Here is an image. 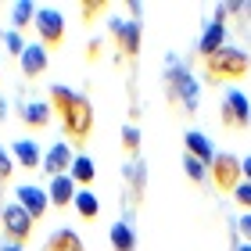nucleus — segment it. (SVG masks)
Instances as JSON below:
<instances>
[{"label": "nucleus", "mask_w": 251, "mask_h": 251, "mask_svg": "<svg viewBox=\"0 0 251 251\" xmlns=\"http://www.w3.org/2000/svg\"><path fill=\"white\" fill-rule=\"evenodd\" d=\"M122 179L129 183V201H133V208L144 201V187H147V165L140 162V158H133L129 165L122 169Z\"/></svg>", "instance_id": "nucleus-13"}, {"label": "nucleus", "mask_w": 251, "mask_h": 251, "mask_svg": "<svg viewBox=\"0 0 251 251\" xmlns=\"http://www.w3.org/2000/svg\"><path fill=\"white\" fill-rule=\"evenodd\" d=\"M4 47H7L11 54H15V58H22V54H25V47H29V43L22 40V32H15V29H7V32H4Z\"/></svg>", "instance_id": "nucleus-26"}, {"label": "nucleus", "mask_w": 251, "mask_h": 251, "mask_svg": "<svg viewBox=\"0 0 251 251\" xmlns=\"http://www.w3.org/2000/svg\"><path fill=\"white\" fill-rule=\"evenodd\" d=\"M108 11V0H86V4H79V15H83V22L90 25L97 15H104Z\"/></svg>", "instance_id": "nucleus-25"}, {"label": "nucleus", "mask_w": 251, "mask_h": 251, "mask_svg": "<svg viewBox=\"0 0 251 251\" xmlns=\"http://www.w3.org/2000/svg\"><path fill=\"white\" fill-rule=\"evenodd\" d=\"M32 29L40 32V47L43 50H54V47H61L65 43V15L58 7H36V22H32Z\"/></svg>", "instance_id": "nucleus-7"}, {"label": "nucleus", "mask_w": 251, "mask_h": 251, "mask_svg": "<svg viewBox=\"0 0 251 251\" xmlns=\"http://www.w3.org/2000/svg\"><path fill=\"white\" fill-rule=\"evenodd\" d=\"M18 65H22V75L25 79H40L43 72H47V65H50V54L43 50L40 43H29L25 54L18 58Z\"/></svg>", "instance_id": "nucleus-12"}, {"label": "nucleus", "mask_w": 251, "mask_h": 251, "mask_svg": "<svg viewBox=\"0 0 251 251\" xmlns=\"http://www.w3.org/2000/svg\"><path fill=\"white\" fill-rule=\"evenodd\" d=\"M4 108H7V104H4V97H0V122H4Z\"/></svg>", "instance_id": "nucleus-33"}, {"label": "nucleus", "mask_w": 251, "mask_h": 251, "mask_svg": "<svg viewBox=\"0 0 251 251\" xmlns=\"http://www.w3.org/2000/svg\"><path fill=\"white\" fill-rule=\"evenodd\" d=\"M208 176H212V183L219 187L223 194H233L237 187L244 183V173H241V158H237V154H230V151H215L212 165H208Z\"/></svg>", "instance_id": "nucleus-6"}, {"label": "nucleus", "mask_w": 251, "mask_h": 251, "mask_svg": "<svg viewBox=\"0 0 251 251\" xmlns=\"http://www.w3.org/2000/svg\"><path fill=\"white\" fill-rule=\"evenodd\" d=\"M251 72V54L244 47H230L226 43L223 50H215L212 58H204V83L219 86V83H241Z\"/></svg>", "instance_id": "nucleus-3"}, {"label": "nucleus", "mask_w": 251, "mask_h": 251, "mask_svg": "<svg viewBox=\"0 0 251 251\" xmlns=\"http://www.w3.org/2000/svg\"><path fill=\"white\" fill-rule=\"evenodd\" d=\"M40 251H86L83 237H79L75 230H68V226H61V230H54L47 241H43Z\"/></svg>", "instance_id": "nucleus-15"}, {"label": "nucleus", "mask_w": 251, "mask_h": 251, "mask_svg": "<svg viewBox=\"0 0 251 251\" xmlns=\"http://www.w3.org/2000/svg\"><path fill=\"white\" fill-rule=\"evenodd\" d=\"M11 173H15V165H11V154L0 147V183H11Z\"/></svg>", "instance_id": "nucleus-27"}, {"label": "nucleus", "mask_w": 251, "mask_h": 251, "mask_svg": "<svg viewBox=\"0 0 251 251\" xmlns=\"http://www.w3.org/2000/svg\"><path fill=\"white\" fill-rule=\"evenodd\" d=\"M226 47V22L215 15L212 22H204V29H201V40H198V54H201V61L204 58H212L215 50H223Z\"/></svg>", "instance_id": "nucleus-10"}, {"label": "nucleus", "mask_w": 251, "mask_h": 251, "mask_svg": "<svg viewBox=\"0 0 251 251\" xmlns=\"http://www.w3.org/2000/svg\"><path fill=\"white\" fill-rule=\"evenodd\" d=\"M108 32L115 40V50L122 54V61H136L140 58V40H144V25L133 18H111Z\"/></svg>", "instance_id": "nucleus-4"}, {"label": "nucleus", "mask_w": 251, "mask_h": 251, "mask_svg": "<svg viewBox=\"0 0 251 251\" xmlns=\"http://www.w3.org/2000/svg\"><path fill=\"white\" fill-rule=\"evenodd\" d=\"M122 151L129 158H140V129H136V122L122 126Z\"/></svg>", "instance_id": "nucleus-23"}, {"label": "nucleus", "mask_w": 251, "mask_h": 251, "mask_svg": "<svg viewBox=\"0 0 251 251\" xmlns=\"http://www.w3.org/2000/svg\"><path fill=\"white\" fill-rule=\"evenodd\" d=\"M15 201L25 208L32 219H43L47 215V208H50V198H47V190L43 187H32V183H22V187H15Z\"/></svg>", "instance_id": "nucleus-9"}, {"label": "nucleus", "mask_w": 251, "mask_h": 251, "mask_svg": "<svg viewBox=\"0 0 251 251\" xmlns=\"http://www.w3.org/2000/svg\"><path fill=\"white\" fill-rule=\"evenodd\" d=\"M47 104L54 108V115L61 119V129H65V144L68 147H86L90 136H94V104H90L86 94L79 90H68V86H50L47 94Z\"/></svg>", "instance_id": "nucleus-1"}, {"label": "nucleus", "mask_w": 251, "mask_h": 251, "mask_svg": "<svg viewBox=\"0 0 251 251\" xmlns=\"http://www.w3.org/2000/svg\"><path fill=\"white\" fill-rule=\"evenodd\" d=\"M68 176H72V183L75 187H90V183H94V179H97V162H94V158H90L86 151H79L75 158H72V169H68Z\"/></svg>", "instance_id": "nucleus-16"}, {"label": "nucleus", "mask_w": 251, "mask_h": 251, "mask_svg": "<svg viewBox=\"0 0 251 251\" xmlns=\"http://www.w3.org/2000/svg\"><path fill=\"white\" fill-rule=\"evenodd\" d=\"M233 198H237V204H241V208L251 212V183H241V187L233 190Z\"/></svg>", "instance_id": "nucleus-28"}, {"label": "nucleus", "mask_w": 251, "mask_h": 251, "mask_svg": "<svg viewBox=\"0 0 251 251\" xmlns=\"http://www.w3.org/2000/svg\"><path fill=\"white\" fill-rule=\"evenodd\" d=\"M108 241H111V251H136V233H133V223H129V219H119L115 226H111Z\"/></svg>", "instance_id": "nucleus-20"}, {"label": "nucleus", "mask_w": 251, "mask_h": 251, "mask_svg": "<svg viewBox=\"0 0 251 251\" xmlns=\"http://www.w3.org/2000/svg\"><path fill=\"white\" fill-rule=\"evenodd\" d=\"M32 22H36V4H32V0H18V4H11V25H15V32L32 29Z\"/></svg>", "instance_id": "nucleus-21"}, {"label": "nucleus", "mask_w": 251, "mask_h": 251, "mask_svg": "<svg viewBox=\"0 0 251 251\" xmlns=\"http://www.w3.org/2000/svg\"><path fill=\"white\" fill-rule=\"evenodd\" d=\"M50 119H54V108L47 100H25V104H22V122H25L29 129H47Z\"/></svg>", "instance_id": "nucleus-14"}, {"label": "nucleus", "mask_w": 251, "mask_h": 251, "mask_svg": "<svg viewBox=\"0 0 251 251\" xmlns=\"http://www.w3.org/2000/svg\"><path fill=\"white\" fill-rule=\"evenodd\" d=\"M72 208L79 212V219H97V215H100V201H97V194L94 190H79L75 194V201H72Z\"/></svg>", "instance_id": "nucleus-22"}, {"label": "nucleus", "mask_w": 251, "mask_h": 251, "mask_svg": "<svg viewBox=\"0 0 251 251\" xmlns=\"http://www.w3.org/2000/svg\"><path fill=\"white\" fill-rule=\"evenodd\" d=\"M237 251H251V244H241V248H237Z\"/></svg>", "instance_id": "nucleus-34"}, {"label": "nucleus", "mask_w": 251, "mask_h": 251, "mask_svg": "<svg viewBox=\"0 0 251 251\" xmlns=\"http://www.w3.org/2000/svg\"><path fill=\"white\" fill-rule=\"evenodd\" d=\"M183 147H187V154H190V158H198V162L212 165V158H215V147H212V140H208L204 133H198V129L183 133Z\"/></svg>", "instance_id": "nucleus-18"}, {"label": "nucleus", "mask_w": 251, "mask_h": 251, "mask_svg": "<svg viewBox=\"0 0 251 251\" xmlns=\"http://www.w3.org/2000/svg\"><path fill=\"white\" fill-rule=\"evenodd\" d=\"M237 230H241L244 244H251V212H244V215H241V223H237Z\"/></svg>", "instance_id": "nucleus-30"}, {"label": "nucleus", "mask_w": 251, "mask_h": 251, "mask_svg": "<svg viewBox=\"0 0 251 251\" xmlns=\"http://www.w3.org/2000/svg\"><path fill=\"white\" fill-rule=\"evenodd\" d=\"M72 147H68L65 140H58V144H50L47 151H43V173H47L50 179L54 176H68V169H72Z\"/></svg>", "instance_id": "nucleus-11"}, {"label": "nucleus", "mask_w": 251, "mask_h": 251, "mask_svg": "<svg viewBox=\"0 0 251 251\" xmlns=\"http://www.w3.org/2000/svg\"><path fill=\"white\" fill-rule=\"evenodd\" d=\"M0 251H22L18 244H4V248H0Z\"/></svg>", "instance_id": "nucleus-32"}, {"label": "nucleus", "mask_w": 251, "mask_h": 251, "mask_svg": "<svg viewBox=\"0 0 251 251\" xmlns=\"http://www.w3.org/2000/svg\"><path fill=\"white\" fill-rule=\"evenodd\" d=\"M183 173H187V179H190V183H204V179H208V165L187 154V158H183Z\"/></svg>", "instance_id": "nucleus-24"}, {"label": "nucleus", "mask_w": 251, "mask_h": 251, "mask_svg": "<svg viewBox=\"0 0 251 251\" xmlns=\"http://www.w3.org/2000/svg\"><path fill=\"white\" fill-rule=\"evenodd\" d=\"M100 58H104V43H100V40H90V43H86V61H100Z\"/></svg>", "instance_id": "nucleus-29"}, {"label": "nucleus", "mask_w": 251, "mask_h": 251, "mask_svg": "<svg viewBox=\"0 0 251 251\" xmlns=\"http://www.w3.org/2000/svg\"><path fill=\"white\" fill-rule=\"evenodd\" d=\"M165 97H169V104H173L176 111H183V115H198L201 83L190 75V68L183 61L173 58V54H169V61H165Z\"/></svg>", "instance_id": "nucleus-2"}, {"label": "nucleus", "mask_w": 251, "mask_h": 251, "mask_svg": "<svg viewBox=\"0 0 251 251\" xmlns=\"http://www.w3.org/2000/svg\"><path fill=\"white\" fill-rule=\"evenodd\" d=\"M241 173H244V183H251V154L241 158Z\"/></svg>", "instance_id": "nucleus-31"}, {"label": "nucleus", "mask_w": 251, "mask_h": 251, "mask_svg": "<svg viewBox=\"0 0 251 251\" xmlns=\"http://www.w3.org/2000/svg\"><path fill=\"white\" fill-rule=\"evenodd\" d=\"M32 226H36V219H32L18 201H7L4 204V212H0V230H4L7 244H18L22 248L32 237Z\"/></svg>", "instance_id": "nucleus-5"}, {"label": "nucleus", "mask_w": 251, "mask_h": 251, "mask_svg": "<svg viewBox=\"0 0 251 251\" xmlns=\"http://www.w3.org/2000/svg\"><path fill=\"white\" fill-rule=\"evenodd\" d=\"M11 158L18 162V169H29V173L43 165V154H40L36 140H15L11 144Z\"/></svg>", "instance_id": "nucleus-17"}, {"label": "nucleus", "mask_w": 251, "mask_h": 251, "mask_svg": "<svg viewBox=\"0 0 251 251\" xmlns=\"http://www.w3.org/2000/svg\"><path fill=\"white\" fill-rule=\"evenodd\" d=\"M219 119L226 129H248L251 126V100L244 97V90H226V97H223V104H219Z\"/></svg>", "instance_id": "nucleus-8"}, {"label": "nucleus", "mask_w": 251, "mask_h": 251, "mask_svg": "<svg viewBox=\"0 0 251 251\" xmlns=\"http://www.w3.org/2000/svg\"><path fill=\"white\" fill-rule=\"evenodd\" d=\"M75 183H72V176H54L50 179V187H47V198H50V204L54 208H68V204L75 201Z\"/></svg>", "instance_id": "nucleus-19"}]
</instances>
